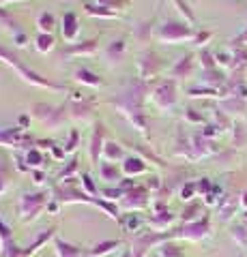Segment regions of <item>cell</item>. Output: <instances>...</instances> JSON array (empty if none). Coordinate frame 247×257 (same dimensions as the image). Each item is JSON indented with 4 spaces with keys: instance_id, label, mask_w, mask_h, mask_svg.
I'll return each instance as SVG.
<instances>
[{
    "instance_id": "6da1fadb",
    "label": "cell",
    "mask_w": 247,
    "mask_h": 257,
    "mask_svg": "<svg viewBox=\"0 0 247 257\" xmlns=\"http://www.w3.org/2000/svg\"><path fill=\"white\" fill-rule=\"evenodd\" d=\"M0 60L18 71V75H20L26 84H33V86H39V88H45V90L65 92V86H62V84H56V82H52V79H47V77H41L39 73H35V71H30L28 67H24V62L18 58V54H13L9 47H5V45H0Z\"/></svg>"
},
{
    "instance_id": "7a4b0ae2",
    "label": "cell",
    "mask_w": 247,
    "mask_h": 257,
    "mask_svg": "<svg viewBox=\"0 0 247 257\" xmlns=\"http://www.w3.org/2000/svg\"><path fill=\"white\" fill-rule=\"evenodd\" d=\"M52 202V191H33V193H22L18 199V216L24 225L37 221L39 216L47 210Z\"/></svg>"
},
{
    "instance_id": "3957f363",
    "label": "cell",
    "mask_w": 247,
    "mask_h": 257,
    "mask_svg": "<svg viewBox=\"0 0 247 257\" xmlns=\"http://www.w3.org/2000/svg\"><path fill=\"white\" fill-rule=\"evenodd\" d=\"M170 240H189V242H202L213 234V225L211 216L204 214L202 219H198L194 223H183L181 227L170 229Z\"/></svg>"
},
{
    "instance_id": "277c9868",
    "label": "cell",
    "mask_w": 247,
    "mask_h": 257,
    "mask_svg": "<svg viewBox=\"0 0 247 257\" xmlns=\"http://www.w3.org/2000/svg\"><path fill=\"white\" fill-rule=\"evenodd\" d=\"M198 32L187 26V24H181V22H166L163 26H159V30L155 32L157 41L161 43H170V45H179V43H185V41H194Z\"/></svg>"
},
{
    "instance_id": "5b68a950",
    "label": "cell",
    "mask_w": 247,
    "mask_h": 257,
    "mask_svg": "<svg viewBox=\"0 0 247 257\" xmlns=\"http://www.w3.org/2000/svg\"><path fill=\"white\" fill-rule=\"evenodd\" d=\"M114 105L118 107V111L129 120V122L133 124V128L138 131L140 135H144V138H148V122H146V114L142 111V105H135V103H129L127 99H118V101H112Z\"/></svg>"
},
{
    "instance_id": "8992f818",
    "label": "cell",
    "mask_w": 247,
    "mask_h": 257,
    "mask_svg": "<svg viewBox=\"0 0 247 257\" xmlns=\"http://www.w3.org/2000/svg\"><path fill=\"white\" fill-rule=\"evenodd\" d=\"M148 206H150V191L144 184H138L129 193H125V197L118 202L121 212H140V210H146Z\"/></svg>"
},
{
    "instance_id": "52a82bcc",
    "label": "cell",
    "mask_w": 247,
    "mask_h": 257,
    "mask_svg": "<svg viewBox=\"0 0 247 257\" xmlns=\"http://www.w3.org/2000/svg\"><path fill=\"white\" fill-rule=\"evenodd\" d=\"M67 107H54V105H45V103H37V105H33V114L35 118L39 120L41 124H45L47 128H52V131H56V128L62 126V122H65V114Z\"/></svg>"
},
{
    "instance_id": "ba28073f",
    "label": "cell",
    "mask_w": 247,
    "mask_h": 257,
    "mask_svg": "<svg viewBox=\"0 0 247 257\" xmlns=\"http://www.w3.org/2000/svg\"><path fill=\"white\" fill-rule=\"evenodd\" d=\"M33 144H37L35 138L24 133V126H13V128H0V146L5 148H15V150H33Z\"/></svg>"
},
{
    "instance_id": "9c48e42d",
    "label": "cell",
    "mask_w": 247,
    "mask_h": 257,
    "mask_svg": "<svg viewBox=\"0 0 247 257\" xmlns=\"http://www.w3.org/2000/svg\"><path fill=\"white\" fill-rule=\"evenodd\" d=\"M177 84L174 79H166V82L159 84L155 90H150V101L155 103V107H159L161 111H168L177 105Z\"/></svg>"
},
{
    "instance_id": "30bf717a",
    "label": "cell",
    "mask_w": 247,
    "mask_h": 257,
    "mask_svg": "<svg viewBox=\"0 0 247 257\" xmlns=\"http://www.w3.org/2000/svg\"><path fill=\"white\" fill-rule=\"evenodd\" d=\"M24 248L15 242L13 227L0 216V257H22Z\"/></svg>"
},
{
    "instance_id": "8fae6325",
    "label": "cell",
    "mask_w": 247,
    "mask_h": 257,
    "mask_svg": "<svg viewBox=\"0 0 247 257\" xmlns=\"http://www.w3.org/2000/svg\"><path fill=\"white\" fill-rule=\"evenodd\" d=\"M161 69H163V62H161V58H159L155 52H144L140 56V60H138V75L142 77V82L148 79V77L150 79L157 77Z\"/></svg>"
},
{
    "instance_id": "7c38bea8",
    "label": "cell",
    "mask_w": 247,
    "mask_h": 257,
    "mask_svg": "<svg viewBox=\"0 0 247 257\" xmlns=\"http://www.w3.org/2000/svg\"><path fill=\"white\" fill-rule=\"evenodd\" d=\"M67 114L69 118H73L77 120V122H91L93 120V114H95V103L93 101H69V105H67Z\"/></svg>"
},
{
    "instance_id": "4fadbf2b",
    "label": "cell",
    "mask_w": 247,
    "mask_h": 257,
    "mask_svg": "<svg viewBox=\"0 0 247 257\" xmlns=\"http://www.w3.org/2000/svg\"><path fill=\"white\" fill-rule=\"evenodd\" d=\"M106 126H103L101 122L95 124V131L91 135V146H89V152H91V161H93V165L97 167L101 163V157H103V146H106Z\"/></svg>"
},
{
    "instance_id": "5bb4252c",
    "label": "cell",
    "mask_w": 247,
    "mask_h": 257,
    "mask_svg": "<svg viewBox=\"0 0 247 257\" xmlns=\"http://www.w3.org/2000/svg\"><path fill=\"white\" fill-rule=\"evenodd\" d=\"M121 170L125 178H135V176H142L148 172V163L138 155H127V159L121 163Z\"/></svg>"
},
{
    "instance_id": "9a60e30c",
    "label": "cell",
    "mask_w": 247,
    "mask_h": 257,
    "mask_svg": "<svg viewBox=\"0 0 247 257\" xmlns=\"http://www.w3.org/2000/svg\"><path fill=\"white\" fill-rule=\"evenodd\" d=\"M60 35L62 39L71 45V43H75L77 41V35H79V22H77V15L75 13H65L62 15V20H60Z\"/></svg>"
},
{
    "instance_id": "2e32d148",
    "label": "cell",
    "mask_w": 247,
    "mask_h": 257,
    "mask_svg": "<svg viewBox=\"0 0 247 257\" xmlns=\"http://www.w3.org/2000/svg\"><path fill=\"white\" fill-rule=\"evenodd\" d=\"M174 221H177V214H172L168 208H166V210H159V212L150 214L148 219H146V225L153 231H166L168 227H172Z\"/></svg>"
},
{
    "instance_id": "e0dca14e",
    "label": "cell",
    "mask_w": 247,
    "mask_h": 257,
    "mask_svg": "<svg viewBox=\"0 0 247 257\" xmlns=\"http://www.w3.org/2000/svg\"><path fill=\"white\" fill-rule=\"evenodd\" d=\"M52 246H54V251H56V257H84L86 253V248L82 246H77V244H71L67 242V240H62V238H54L52 240Z\"/></svg>"
},
{
    "instance_id": "ac0fdd59",
    "label": "cell",
    "mask_w": 247,
    "mask_h": 257,
    "mask_svg": "<svg viewBox=\"0 0 247 257\" xmlns=\"http://www.w3.org/2000/svg\"><path fill=\"white\" fill-rule=\"evenodd\" d=\"M97 52V39H91V41L84 43H71L62 50V58H73V56H93Z\"/></svg>"
},
{
    "instance_id": "d6986e66",
    "label": "cell",
    "mask_w": 247,
    "mask_h": 257,
    "mask_svg": "<svg viewBox=\"0 0 247 257\" xmlns=\"http://www.w3.org/2000/svg\"><path fill=\"white\" fill-rule=\"evenodd\" d=\"M97 170H99V178L110 182V184H118L125 178L121 167H118L116 163H110V161H101V163L97 165Z\"/></svg>"
},
{
    "instance_id": "ffe728a7",
    "label": "cell",
    "mask_w": 247,
    "mask_h": 257,
    "mask_svg": "<svg viewBox=\"0 0 247 257\" xmlns=\"http://www.w3.org/2000/svg\"><path fill=\"white\" fill-rule=\"evenodd\" d=\"M125 52H127L125 39H114V41L106 47V52H103V58H106L110 64H118V62H123Z\"/></svg>"
},
{
    "instance_id": "44dd1931",
    "label": "cell",
    "mask_w": 247,
    "mask_h": 257,
    "mask_svg": "<svg viewBox=\"0 0 247 257\" xmlns=\"http://www.w3.org/2000/svg\"><path fill=\"white\" fill-rule=\"evenodd\" d=\"M191 71H194V54H185V56H183V58L170 69V79L189 77Z\"/></svg>"
},
{
    "instance_id": "7402d4cb",
    "label": "cell",
    "mask_w": 247,
    "mask_h": 257,
    "mask_svg": "<svg viewBox=\"0 0 247 257\" xmlns=\"http://www.w3.org/2000/svg\"><path fill=\"white\" fill-rule=\"evenodd\" d=\"M118 223H121L123 231L135 236V234H140V231H142V225H144L146 221H142L138 216V212H123L121 219H118Z\"/></svg>"
},
{
    "instance_id": "603a6c76",
    "label": "cell",
    "mask_w": 247,
    "mask_h": 257,
    "mask_svg": "<svg viewBox=\"0 0 247 257\" xmlns=\"http://www.w3.org/2000/svg\"><path fill=\"white\" fill-rule=\"evenodd\" d=\"M73 79L77 84H82V86H91V88H99V86H103V79L99 77V75H95L93 71H89V69H75L73 71Z\"/></svg>"
},
{
    "instance_id": "cb8c5ba5",
    "label": "cell",
    "mask_w": 247,
    "mask_h": 257,
    "mask_svg": "<svg viewBox=\"0 0 247 257\" xmlns=\"http://www.w3.org/2000/svg\"><path fill=\"white\" fill-rule=\"evenodd\" d=\"M127 159V152L121 144L116 142H106L103 146V161H110V163H118V161H125Z\"/></svg>"
},
{
    "instance_id": "d4e9b609",
    "label": "cell",
    "mask_w": 247,
    "mask_h": 257,
    "mask_svg": "<svg viewBox=\"0 0 247 257\" xmlns=\"http://www.w3.org/2000/svg\"><path fill=\"white\" fill-rule=\"evenodd\" d=\"M241 206L236 197H221L219 204H217V210H219V219L221 221H230L232 216L236 214V208Z\"/></svg>"
},
{
    "instance_id": "484cf974",
    "label": "cell",
    "mask_w": 247,
    "mask_h": 257,
    "mask_svg": "<svg viewBox=\"0 0 247 257\" xmlns=\"http://www.w3.org/2000/svg\"><path fill=\"white\" fill-rule=\"evenodd\" d=\"M118 246H123V240H103V242H97L89 248V253L93 257H106L110 253H114Z\"/></svg>"
},
{
    "instance_id": "4316f807",
    "label": "cell",
    "mask_w": 247,
    "mask_h": 257,
    "mask_svg": "<svg viewBox=\"0 0 247 257\" xmlns=\"http://www.w3.org/2000/svg\"><path fill=\"white\" fill-rule=\"evenodd\" d=\"M206 212H204V206L200 204V202H189L187 206H185V210L181 212V221L183 223H194V221H198V219H202Z\"/></svg>"
},
{
    "instance_id": "83f0119b",
    "label": "cell",
    "mask_w": 247,
    "mask_h": 257,
    "mask_svg": "<svg viewBox=\"0 0 247 257\" xmlns=\"http://www.w3.org/2000/svg\"><path fill=\"white\" fill-rule=\"evenodd\" d=\"M11 187V165L0 157V197L9 193Z\"/></svg>"
},
{
    "instance_id": "f1b7e54d",
    "label": "cell",
    "mask_w": 247,
    "mask_h": 257,
    "mask_svg": "<svg viewBox=\"0 0 247 257\" xmlns=\"http://www.w3.org/2000/svg\"><path fill=\"white\" fill-rule=\"evenodd\" d=\"M24 159H26V165L30 167V172H33V170H41L43 163H45V157H43V152L39 148L28 150L26 155H24Z\"/></svg>"
},
{
    "instance_id": "f546056e",
    "label": "cell",
    "mask_w": 247,
    "mask_h": 257,
    "mask_svg": "<svg viewBox=\"0 0 247 257\" xmlns=\"http://www.w3.org/2000/svg\"><path fill=\"white\" fill-rule=\"evenodd\" d=\"M54 26H56V18H54L52 13L43 11V13L37 18V28H39V32H45V35H52Z\"/></svg>"
},
{
    "instance_id": "4dcf8cb0",
    "label": "cell",
    "mask_w": 247,
    "mask_h": 257,
    "mask_svg": "<svg viewBox=\"0 0 247 257\" xmlns=\"http://www.w3.org/2000/svg\"><path fill=\"white\" fill-rule=\"evenodd\" d=\"M35 47L39 54H47L54 50V37L52 35H45V32H39L37 39H35Z\"/></svg>"
},
{
    "instance_id": "1f68e13d",
    "label": "cell",
    "mask_w": 247,
    "mask_h": 257,
    "mask_svg": "<svg viewBox=\"0 0 247 257\" xmlns=\"http://www.w3.org/2000/svg\"><path fill=\"white\" fill-rule=\"evenodd\" d=\"M159 253H161V257H185L183 248L179 244H174V240H170V242L159 246Z\"/></svg>"
},
{
    "instance_id": "d6a6232c",
    "label": "cell",
    "mask_w": 247,
    "mask_h": 257,
    "mask_svg": "<svg viewBox=\"0 0 247 257\" xmlns=\"http://www.w3.org/2000/svg\"><path fill=\"white\" fill-rule=\"evenodd\" d=\"M84 9H86V13H89V15H95V18H106V20L116 18L114 11L106 9V7H99V5H84Z\"/></svg>"
},
{
    "instance_id": "836d02e7",
    "label": "cell",
    "mask_w": 247,
    "mask_h": 257,
    "mask_svg": "<svg viewBox=\"0 0 247 257\" xmlns=\"http://www.w3.org/2000/svg\"><path fill=\"white\" fill-rule=\"evenodd\" d=\"M97 5L116 13V11H127V7L131 5V0H97Z\"/></svg>"
},
{
    "instance_id": "e575fe53",
    "label": "cell",
    "mask_w": 247,
    "mask_h": 257,
    "mask_svg": "<svg viewBox=\"0 0 247 257\" xmlns=\"http://www.w3.org/2000/svg\"><path fill=\"white\" fill-rule=\"evenodd\" d=\"M230 234H232V238L236 240V244L247 246V225L245 223L232 225V227H230Z\"/></svg>"
},
{
    "instance_id": "d590c367",
    "label": "cell",
    "mask_w": 247,
    "mask_h": 257,
    "mask_svg": "<svg viewBox=\"0 0 247 257\" xmlns=\"http://www.w3.org/2000/svg\"><path fill=\"white\" fill-rule=\"evenodd\" d=\"M101 195L103 199H108V202H121V199L125 197V191L121 187H106V189H101Z\"/></svg>"
},
{
    "instance_id": "8d00e7d4",
    "label": "cell",
    "mask_w": 247,
    "mask_h": 257,
    "mask_svg": "<svg viewBox=\"0 0 247 257\" xmlns=\"http://www.w3.org/2000/svg\"><path fill=\"white\" fill-rule=\"evenodd\" d=\"M179 195H181V199H183V202H185V204L194 202V197L198 195L196 180H194V182H185V184H183V189H181V193H179Z\"/></svg>"
},
{
    "instance_id": "74e56055",
    "label": "cell",
    "mask_w": 247,
    "mask_h": 257,
    "mask_svg": "<svg viewBox=\"0 0 247 257\" xmlns=\"http://www.w3.org/2000/svg\"><path fill=\"white\" fill-rule=\"evenodd\" d=\"M79 184H82V191L89 193L91 197H97L99 195V189L95 187V182H93V178H91L89 174H82V180H79Z\"/></svg>"
},
{
    "instance_id": "f35d334b",
    "label": "cell",
    "mask_w": 247,
    "mask_h": 257,
    "mask_svg": "<svg viewBox=\"0 0 247 257\" xmlns=\"http://www.w3.org/2000/svg\"><path fill=\"white\" fill-rule=\"evenodd\" d=\"M77 163H79V161H77V159H73L67 167H62V172L58 174V180H60V182H62V180H69V178H71V174L77 172V167H79Z\"/></svg>"
},
{
    "instance_id": "ab89813d",
    "label": "cell",
    "mask_w": 247,
    "mask_h": 257,
    "mask_svg": "<svg viewBox=\"0 0 247 257\" xmlns=\"http://www.w3.org/2000/svg\"><path fill=\"white\" fill-rule=\"evenodd\" d=\"M77 142H79V131H77V128H73V131L69 133V142L65 144V146H62V148H65L67 155H69V152H75V148H77Z\"/></svg>"
},
{
    "instance_id": "60d3db41",
    "label": "cell",
    "mask_w": 247,
    "mask_h": 257,
    "mask_svg": "<svg viewBox=\"0 0 247 257\" xmlns=\"http://www.w3.org/2000/svg\"><path fill=\"white\" fill-rule=\"evenodd\" d=\"M196 187H198V195H209L211 189H213V184L209 178H200V180H196Z\"/></svg>"
},
{
    "instance_id": "b9f144b4",
    "label": "cell",
    "mask_w": 247,
    "mask_h": 257,
    "mask_svg": "<svg viewBox=\"0 0 247 257\" xmlns=\"http://www.w3.org/2000/svg\"><path fill=\"white\" fill-rule=\"evenodd\" d=\"M200 64L204 67V71H211V69H217V62L213 60V56L209 52H202L200 54Z\"/></svg>"
},
{
    "instance_id": "7bdbcfd3",
    "label": "cell",
    "mask_w": 247,
    "mask_h": 257,
    "mask_svg": "<svg viewBox=\"0 0 247 257\" xmlns=\"http://www.w3.org/2000/svg\"><path fill=\"white\" fill-rule=\"evenodd\" d=\"M224 109H228V111H245V103L234 96L232 101H226L224 103Z\"/></svg>"
},
{
    "instance_id": "ee69618b",
    "label": "cell",
    "mask_w": 247,
    "mask_h": 257,
    "mask_svg": "<svg viewBox=\"0 0 247 257\" xmlns=\"http://www.w3.org/2000/svg\"><path fill=\"white\" fill-rule=\"evenodd\" d=\"M174 5H177V7H179V11H181V13H183V15H185V18L189 20V24H196L194 13H191V9H189V7H187L185 3H183V0H174Z\"/></svg>"
},
{
    "instance_id": "f6af8a7d",
    "label": "cell",
    "mask_w": 247,
    "mask_h": 257,
    "mask_svg": "<svg viewBox=\"0 0 247 257\" xmlns=\"http://www.w3.org/2000/svg\"><path fill=\"white\" fill-rule=\"evenodd\" d=\"M215 88H191L189 96H215Z\"/></svg>"
},
{
    "instance_id": "bcb514c9",
    "label": "cell",
    "mask_w": 247,
    "mask_h": 257,
    "mask_svg": "<svg viewBox=\"0 0 247 257\" xmlns=\"http://www.w3.org/2000/svg\"><path fill=\"white\" fill-rule=\"evenodd\" d=\"M144 187H146L148 191H157V189H161V178H159V176H150V178L146 180Z\"/></svg>"
},
{
    "instance_id": "7dc6e473",
    "label": "cell",
    "mask_w": 247,
    "mask_h": 257,
    "mask_svg": "<svg viewBox=\"0 0 247 257\" xmlns=\"http://www.w3.org/2000/svg\"><path fill=\"white\" fill-rule=\"evenodd\" d=\"M187 120H191V122H204V118L200 114H196V109H187V114H185Z\"/></svg>"
},
{
    "instance_id": "c3c4849f",
    "label": "cell",
    "mask_w": 247,
    "mask_h": 257,
    "mask_svg": "<svg viewBox=\"0 0 247 257\" xmlns=\"http://www.w3.org/2000/svg\"><path fill=\"white\" fill-rule=\"evenodd\" d=\"M13 41H15V45H18V47H24L28 43V37L24 35V32H18V35H13Z\"/></svg>"
},
{
    "instance_id": "681fc988",
    "label": "cell",
    "mask_w": 247,
    "mask_h": 257,
    "mask_svg": "<svg viewBox=\"0 0 247 257\" xmlns=\"http://www.w3.org/2000/svg\"><path fill=\"white\" fill-rule=\"evenodd\" d=\"M33 178H35L33 180L35 184H43L45 182V172L43 170H33Z\"/></svg>"
},
{
    "instance_id": "f907efd6",
    "label": "cell",
    "mask_w": 247,
    "mask_h": 257,
    "mask_svg": "<svg viewBox=\"0 0 247 257\" xmlns=\"http://www.w3.org/2000/svg\"><path fill=\"white\" fill-rule=\"evenodd\" d=\"M209 39H211V32H198V35H196V39H194V43L202 45L204 41H209Z\"/></svg>"
},
{
    "instance_id": "816d5d0a",
    "label": "cell",
    "mask_w": 247,
    "mask_h": 257,
    "mask_svg": "<svg viewBox=\"0 0 247 257\" xmlns=\"http://www.w3.org/2000/svg\"><path fill=\"white\" fill-rule=\"evenodd\" d=\"M52 155L56 159H65L67 152H65V148H62V146H56V144H54V146H52Z\"/></svg>"
},
{
    "instance_id": "f5cc1de1",
    "label": "cell",
    "mask_w": 247,
    "mask_h": 257,
    "mask_svg": "<svg viewBox=\"0 0 247 257\" xmlns=\"http://www.w3.org/2000/svg\"><path fill=\"white\" fill-rule=\"evenodd\" d=\"M60 202H56V199L52 197V202H50V206H47V212H52V214H58V210H60Z\"/></svg>"
},
{
    "instance_id": "db71d44e",
    "label": "cell",
    "mask_w": 247,
    "mask_h": 257,
    "mask_svg": "<svg viewBox=\"0 0 247 257\" xmlns=\"http://www.w3.org/2000/svg\"><path fill=\"white\" fill-rule=\"evenodd\" d=\"M232 43L234 45H247V30L243 32V35H238L236 39H232Z\"/></svg>"
},
{
    "instance_id": "11a10c76",
    "label": "cell",
    "mask_w": 247,
    "mask_h": 257,
    "mask_svg": "<svg viewBox=\"0 0 247 257\" xmlns=\"http://www.w3.org/2000/svg\"><path fill=\"white\" fill-rule=\"evenodd\" d=\"M238 204H241L243 210H247V191L241 193V197H238Z\"/></svg>"
},
{
    "instance_id": "9f6ffc18",
    "label": "cell",
    "mask_w": 247,
    "mask_h": 257,
    "mask_svg": "<svg viewBox=\"0 0 247 257\" xmlns=\"http://www.w3.org/2000/svg\"><path fill=\"white\" fill-rule=\"evenodd\" d=\"M9 3H24V0H0V7H3V5H9Z\"/></svg>"
},
{
    "instance_id": "6f0895ef",
    "label": "cell",
    "mask_w": 247,
    "mask_h": 257,
    "mask_svg": "<svg viewBox=\"0 0 247 257\" xmlns=\"http://www.w3.org/2000/svg\"><path fill=\"white\" fill-rule=\"evenodd\" d=\"M121 257H133V253L129 251V248H125V251L121 253Z\"/></svg>"
},
{
    "instance_id": "680465c9",
    "label": "cell",
    "mask_w": 247,
    "mask_h": 257,
    "mask_svg": "<svg viewBox=\"0 0 247 257\" xmlns=\"http://www.w3.org/2000/svg\"><path fill=\"white\" fill-rule=\"evenodd\" d=\"M243 223H245V225H247V210H245V212H243Z\"/></svg>"
},
{
    "instance_id": "91938a15",
    "label": "cell",
    "mask_w": 247,
    "mask_h": 257,
    "mask_svg": "<svg viewBox=\"0 0 247 257\" xmlns=\"http://www.w3.org/2000/svg\"><path fill=\"white\" fill-rule=\"evenodd\" d=\"M84 257H93V255H91V253H86V255H84Z\"/></svg>"
}]
</instances>
